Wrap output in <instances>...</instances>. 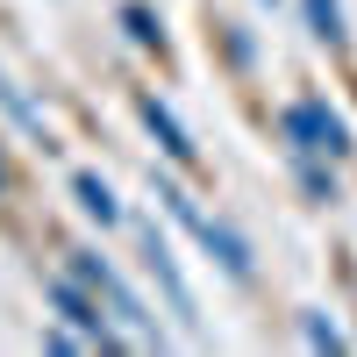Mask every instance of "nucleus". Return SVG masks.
Wrapping results in <instances>:
<instances>
[{
  "instance_id": "1",
  "label": "nucleus",
  "mask_w": 357,
  "mask_h": 357,
  "mask_svg": "<svg viewBox=\"0 0 357 357\" xmlns=\"http://www.w3.org/2000/svg\"><path fill=\"white\" fill-rule=\"evenodd\" d=\"M65 272L93 286L100 301L114 307V321H122V329H129V336H136L143 350H165V321L151 314V301H143V293H136V286H129L122 272H114V264H107L100 250H65Z\"/></svg>"
},
{
  "instance_id": "2",
  "label": "nucleus",
  "mask_w": 357,
  "mask_h": 357,
  "mask_svg": "<svg viewBox=\"0 0 357 357\" xmlns=\"http://www.w3.org/2000/svg\"><path fill=\"white\" fill-rule=\"evenodd\" d=\"M43 301H50L57 314H65V321H72V329H79L86 343H93V350H107V357L136 343V336L122 329V321H114V307H107V301H100V293H93V286H86V279H72V272H65V264H57V272L43 279Z\"/></svg>"
},
{
  "instance_id": "3",
  "label": "nucleus",
  "mask_w": 357,
  "mask_h": 357,
  "mask_svg": "<svg viewBox=\"0 0 357 357\" xmlns=\"http://www.w3.org/2000/svg\"><path fill=\"white\" fill-rule=\"evenodd\" d=\"M279 136H286V151H307V158H350L357 143H350V122L321 100V93H301V100H286L279 107Z\"/></svg>"
},
{
  "instance_id": "4",
  "label": "nucleus",
  "mask_w": 357,
  "mask_h": 357,
  "mask_svg": "<svg viewBox=\"0 0 357 357\" xmlns=\"http://www.w3.org/2000/svg\"><path fill=\"white\" fill-rule=\"evenodd\" d=\"M136 243H143V272L158 279V293H165V307L186 321V329H200V301H193V286H186V272H178V250H172V236L158 229V222H136Z\"/></svg>"
},
{
  "instance_id": "5",
  "label": "nucleus",
  "mask_w": 357,
  "mask_h": 357,
  "mask_svg": "<svg viewBox=\"0 0 357 357\" xmlns=\"http://www.w3.org/2000/svg\"><path fill=\"white\" fill-rule=\"evenodd\" d=\"M136 114H143V129H151V143L178 165V172H200V143H193V129L178 122V114L151 93V86H136Z\"/></svg>"
},
{
  "instance_id": "6",
  "label": "nucleus",
  "mask_w": 357,
  "mask_h": 357,
  "mask_svg": "<svg viewBox=\"0 0 357 357\" xmlns=\"http://www.w3.org/2000/svg\"><path fill=\"white\" fill-rule=\"evenodd\" d=\"M200 250L215 257V264H222V272H229L236 286H250V279H257V250L243 243V229H236V222L207 215V222H200Z\"/></svg>"
},
{
  "instance_id": "7",
  "label": "nucleus",
  "mask_w": 357,
  "mask_h": 357,
  "mask_svg": "<svg viewBox=\"0 0 357 357\" xmlns=\"http://www.w3.org/2000/svg\"><path fill=\"white\" fill-rule=\"evenodd\" d=\"M114 22H122V36L143 50V57H158V65H165V57H172V36H165V15L151 8V0H122V8H114Z\"/></svg>"
},
{
  "instance_id": "8",
  "label": "nucleus",
  "mask_w": 357,
  "mask_h": 357,
  "mask_svg": "<svg viewBox=\"0 0 357 357\" xmlns=\"http://www.w3.org/2000/svg\"><path fill=\"white\" fill-rule=\"evenodd\" d=\"M0 114H8V122H15V129H22L29 143H36V151H43V158L57 151V136H50V122H43V107H36V100H29V93H22V86L8 79V65H0Z\"/></svg>"
},
{
  "instance_id": "9",
  "label": "nucleus",
  "mask_w": 357,
  "mask_h": 357,
  "mask_svg": "<svg viewBox=\"0 0 357 357\" xmlns=\"http://www.w3.org/2000/svg\"><path fill=\"white\" fill-rule=\"evenodd\" d=\"M293 158V186L307 193V207H336L343 186H336V158H307V151H286Z\"/></svg>"
},
{
  "instance_id": "10",
  "label": "nucleus",
  "mask_w": 357,
  "mask_h": 357,
  "mask_svg": "<svg viewBox=\"0 0 357 357\" xmlns=\"http://www.w3.org/2000/svg\"><path fill=\"white\" fill-rule=\"evenodd\" d=\"M72 200H79V215H86V222H100V229L122 222V200L107 193V178H100V172H72Z\"/></svg>"
},
{
  "instance_id": "11",
  "label": "nucleus",
  "mask_w": 357,
  "mask_h": 357,
  "mask_svg": "<svg viewBox=\"0 0 357 357\" xmlns=\"http://www.w3.org/2000/svg\"><path fill=\"white\" fill-rule=\"evenodd\" d=\"M301 15H307V36L321 50H350V22H343V0H301Z\"/></svg>"
},
{
  "instance_id": "12",
  "label": "nucleus",
  "mask_w": 357,
  "mask_h": 357,
  "mask_svg": "<svg viewBox=\"0 0 357 357\" xmlns=\"http://www.w3.org/2000/svg\"><path fill=\"white\" fill-rule=\"evenodd\" d=\"M151 193L165 200V215H172L178 229H193V236H200V222H207V215H200V200H193L186 186H178V178H165V172H151Z\"/></svg>"
},
{
  "instance_id": "13",
  "label": "nucleus",
  "mask_w": 357,
  "mask_h": 357,
  "mask_svg": "<svg viewBox=\"0 0 357 357\" xmlns=\"http://www.w3.org/2000/svg\"><path fill=\"white\" fill-rule=\"evenodd\" d=\"M215 36H222V57H229L236 72H257V43H250L243 22H215Z\"/></svg>"
},
{
  "instance_id": "14",
  "label": "nucleus",
  "mask_w": 357,
  "mask_h": 357,
  "mask_svg": "<svg viewBox=\"0 0 357 357\" xmlns=\"http://www.w3.org/2000/svg\"><path fill=\"white\" fill-rule=\"evenodd\" d=\"M301 336H307V350H343L336 314H321V307H307V314H301Z\"/></svg>"
},
{
  "instance_id": "15",
  "label": "nucleus",
  "mask_w": 357,
  "mask_h": 357,
  "mask_svg": "<svg viewBox=\"0 0 357 357\" xmlns=\"http://www.w3.org/2000/svg\"><path fill=\"white\" fill-rule=\"evenodd\" d=\"M43 350H57V357H72V350H93V343H86V336L72 329V321H65V314H57V321H50V329H43Z\"/></svg>"
},
{
  "instance_id": "16",
  "label": "nucleus",
  "mask_w": 357,
  "mask_h": 357,
  "mask_svg": "<svg viewBox=\"0 0 357 357\" xmlns=\"http://www.w3.org/2000/svg\"><path fill=\"white\" fill-rule=\"evenodd\" d=\"M15 193V165H8V151H0V200Z\"/></svg>"
},
{
  "instance_id": "17",
  "label": "nucleus",
  "mask_w": 357,
  "mask_h": 357,
  "mask_svg": "<svg viewBox=\"0 0 357 357\" xmlns=\"http://www.w3.org/2000/svg\"><path fill=\"white\" fill-rule=\"evenodd\" d=\"M264 8H279V0H264Z\"/></svg>"
}]
</instances>
